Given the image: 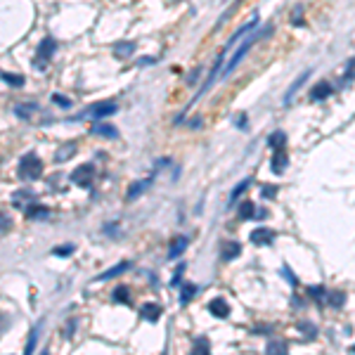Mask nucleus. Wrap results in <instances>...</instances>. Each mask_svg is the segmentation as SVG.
Listing matches in <instances>:
<instances>
[{
  "mask_svg": "<svg viewBox=\"0 0 355 355\" xmlns=\"http://www.w3.org/2000/svg\"><path fill=\"white\" fill-rule=\"evenodd\" d=\"M40 175H43V161L36 154L21 156V161H19V178L31 182V180H38Z\"/></svg>",
  "mask_w": 355,
  "mask_h": 355,
  "instance_id": "1",
  "label": "nucleus"
},
{
  "mask_svg": "<svg viewBox=\"0 0 355 355\" xmlns=\"http://www.w3.org/2000/svg\"><path fill=\"white\" fill-rule=\"evenodd\" d=\"M55 50H57V43H55V40H52L50 36L40 40V45H38V52H36V66L40 69V71H43V69H45V64L52 59Z\"/></svg>",
  "mask_w": 355,
  "mask_h": 355,
  "instance_id": "2",
  "label": "nucleus"
},
{
  "mask_svg": "<svg viewBox=\"0 0 355 355\" xmlns=\"http://www.w3.org/2000/svg\"><path fill=\"white\" fill-rule=\"evenodd\" d=\"M258 36H261V31H254V33H251V36L246 38V40H244V43H242V45L237 47L235 57H232V59H230V62H228V66H225V71H223V76H230V73L235 71V69H237V64L242 62V57H244L246 52H249V47L254 45V43H256V38H258Z\"/></svg>",
  "mask_w": 355,
  "mask_h": 355,
  "instance_id": "3",
  "label": "nucleus"
},
{
  "mask_svg": "<svg viewBox=\"0 0 355 355\" xmlns=\"http://www.w3.org/2000/svg\"><path fill=\"white\" fill-rule=\"evenodd\" d=\"M92 178H95L92 164H81L78 168H73V173H71V182H76L78 187H90Z\"/></svg>",
  "mask_w": 355,
  "mask_h": 355,
  "instance_id": "4",
  "label": "nucleus"
},
{
  "mask_svg": "<svg viewBox=\"0 0 355 355\" xmlns=\"http://www.w3.org/2000/svg\"><path fill=\"white\" fill-rule=\"evenodd\" d=\"M116 111V104L114 102H97L90 111H88V116L92 118H104V116H111Z\"/></svg>",
  "mask_w": 355,
  "mask_h": 355,
  "instance_id": "5",
  "label": "nucleus"
},
{
  "mask_svg": "<svg viewBox=\"0 0 355 355\" xmlns=\"http://www.w3.org/2000/svg\"><path fill=\"white\" fill-rule=\"evenodd\" d=\"M209 313L211 315H216V318H220V320H225L230 315V306L218 296V299H213L209 303Z\"/></svg>",
  "mask_w": 355,
  "mask_h": 355,
  "instance_id": "6",
  "label": "nucleus"
},
{
  "mask_svg": "<svg viewBox=\"0 0 355 355\" xmlns=\"http://www.w3.org/2000/svg\"><path fill=\"white\" fill-rule=\"evenodd\" d=\"M239 254H242V244H237V242H223V246H220V258L223 261H232Z\"/></svg>",
  "mask_w": 355,
  "mask_h": 355,
  "instance_id": "7",
  "label": "nucleus"
},
{
  "mask_svg": "<svg viewBox=\"0 0 355 355\" xmlns=\"http://www.w3.org/2000/svg\"><path fill=\"white\" fill-rule=\"evenodd\" d=\"M149 185H152V178H147V180H137V182H133L130 185V190L126 192V201H133V199H137L140 194L145 190H149Z\"/></svg>",
  "mask_w": 355,
  "mask_h": 355,
  "instance_id": "8",
  "label": "nucleus"
},
{
  "mask_svg": "<svg viewBox=\"0 0 355 355\" xmlns=\"http://www.w3.org/2000/svg\"><path fill=\"white\" fill-rule=\"evenodd\" d=\"M161 306L159 303H145L142 306V310H140V315H142V320H149V322H156V320L161 318Z\"/></svg>",
  "mask_w": 355,
  "mask_h": 355,
  "instance_id": "9",
  "label": "nucleus"
},
{
  "mask_svg": "<svg viewBox=\"0 0 355 355\" xmlns=\"http://www.w3.org/2000/svg\"><path fill=\"white\" fill-rule=\"evenodd\" d=\"M273 239H275V232L268 228H258L251 232V242H254V244H270Z\"/></svg>",
  "mask_w": 355,
  "mask_h": 355,
  "instance_id": "10",
  "label": "nucleus"
},
{
  "mask_svg": "<svg viewBox=\"0 0 355 355\" xmlns=\"http://www.w3.org/2000/svg\"><path fill=\"white\" fill-rule=\"evenodd\" d=\"M90 133L92 135H102V137H118V130L114 126H109V123H95V126H90Z\"/></svg>",
  "mask_w": 355,
  "mask_h": 355,
  "instance_id": "11",
  "label": "nucleus"
},
{
  "mask_svg": "<svg viewBox=\"0 0 355 355\" xmlns=\"http://www.w3.org/2000/svg\"><path fill=\"white\" fill-rule=\"evenodd\" d=\"M185 249H187V239H185V237H175L173 242H171V246H168V258H171V261L180 258V254Z\"/></svg>",
  "mask_w": 355,
  "mask_h": 355,
  "instance_id": "12",
  "label": "nucleus"
},
{
  "mask_svg": "<svg viewBox=\"0 0 355 355\" xmlns=\"http://www.w3.org/2000/svg\"><path fill=\"white\" fill-rule=\"evenodd\" d=\"M287 152H284V147L282 149H277V154L273 156V173H277V175H282L284 171H287Z\"/></svg>",
  "mask_w": 355,
  "mask_h": 355,
  "instance_id": "13",
  "label": "nucleus"
},
{
  "mask_svg": "<svg viewBox=\"0 0 355 355\" xmlns=\"http://www.w3.org/2000/svg\"><path fill=\"white\" fill-rule=\"evenodd\" d=\"M47 216H50V209H45V206H40V204H31V209H26V218L28 220H45Z\"/></svg>",
  "mask_w": 355,
  "mask_h": 355,
  "instance_id": "14",
  "label": "nucleus"
},
{
  "mask_svg": "<svg viewBox=\"0 0 355 355\" xmlns=\"http://www.w3.org/2000/svg\"><path fill=\"white\" fill-rule=\"evenodd\" d=\"M329 95H332V85L329 83H318L313 90H310V100H327Z\"/></svg>",
  "mask_w": 355,
  "mask_h": 355,
  "instance_id": "15",
  "label": "nucleus"
},
{
  "mask_svg": "<svg viewBox=\"0 0 355 355\" xmlns=\"http://www.w3.org/2000/svg\"><path fill=\"white\" fill-rule=\"evenodd\" d=\"M128 268H130V263L128 261H123V263H118V265H114L111 270H107V273H102V275H97L95 280L97 282H104V280H109V277H116V275H121V273H126Z\"/></svg>",
  "mask_w": 355,
  "mask_h": 355,
  "instance_id": "16",
  "label": "nucleus"
},
{
  "mask_svg": "<svg viewBox=\"0 0 355 355\" xmlns=\"http://www.w3.org/2000/svg\"><path fill=\"white\" fill-rule=\"evenodd\" d=\"M308 76H310V69H308V71H303V73H301V76H299V78H296V81L292 83V88H289V90H287V95H284V102H287V104L292 102L294 92H296V90H299V88H301V85H303V83L308 81Z\"/></svg>",
  "mask_w": 355,
  "mask_h": 355,
  "instance_id": "17",
  "label": "nucleus"
},
{
  "mask_svg": "<svg viewBox=\"0 0 355 355\" xmlns=\"http://www.w3.org/2000/svg\"><path fill=\"white\" fill-rule=\"evenodd\" d=\"M254 216H256L254 201H242V206H239V220H251Z\"/></svg>",
  "mask_w": 355,
  "mask_h": 355,
  "instance_id": "18",
  "label": "nucleus"
},
{
  "mask_svg": "<svg viewBox=\"0 0 355 355\" xmlns=\"http://www.w3.org/2000/svg\"><path fill=\"white\" fill-rule=\"evenodd\" d=\"M24 199H33V192H28V190L14 192V197H12V204H14L17 209H24V204H26Z\"/></svg>",
  "mask_w": 355,
  "mask_h": 355,
  "instance_id": "19",
  "label": "nucleus"
},
{
  "mask_svg": "<svg viewBox=\"0 0 355 355\" xmlns=\"http://www.w3.org/2000/svg\"><path fill=\"white\" fill-rule=\"evenodd\" d=\"M114 301L116 303H126V306H130V292H128V287H116L114 289Z\"/></svg>",
  "mask_w": 355,
  "mask_h": 355,
  "instance_id": "20",
  "label": "nucleus"
},
{
  "mask_svg": "<svg viewBox=\"0 0 355 355\" xmlns=\"http://www.w3.org/2000/svg\"><path fill=\"white\" fill-rule=\"evenodd\" d=\"M284 142H287V135H284L282 130H275L273 135H270V140H268V145L273 147V149H282Z\"/></svg>",
  "mask_w": 355,
  "mask_h": 355,
  "instance_id": "21",
  "label": "nucleus"
},
{
  "mask_svg": "<svg viewBox=\"0 0 355 355\" xmlns=\"http://www.w3.org/2000/svg\"><path fill=\"white\" fill-rule=\"evenodd\" d=\"M133 50H135V45H133V43H116V45H114V52H116V57H130V55H133Z\"/></svg>",
  "mask_w": 355,
  "mask_h": 355,
  "instance_id": "22",
  "label": "nucleus"
},
{
  "mask_svg": "<svg viewBox=\"0 0 355 355\" xmlns=\"http://www.w3.org/2000/svg\"><path fill=\"white\" fill-rule=\"evenodd\" d=\"M211 344L209 339H194V346H192V353H209Z\"/></svg>",
  "mask_w": 355,
  "mask_h": 355,
  "instance_id": "23",
  "label": "nucleus"
},
{
  "mask_svg": "<svg viewBox=\"0 0 355 355\" xmlns=\"http://www.w3.org/2000/svg\"><path fill=\"white\" fill-rule=\"evenodd\" d=\"M76 154V145L73 142H69V145H64L59 152H57V161H64V159H69V156Z\"/></svg>",
  "mask_w": 355,
  "mask_h": 355,
  "instance_id": "24",
  "label": "nucleus"
},
{
  "mask_svg": "<svg viewBox=\"0 0 355 355\" xmlns=\"http://www.w3.org/2000/svg\"><path fill=\"white\" fill-rule=\"evenodd\" d=\"M33 111H36V104H19L17 109H14V114H17V116H21V118H28Z\"/></svg>",
  "mask_w": 355,
  "mask_h": 355,
  "instance_id": "25",
  "label": "nucleus"
},
{
  "mask_svg": "<svg viewBox=\"0 0 355 355\" xmlns=\"http://www.w3.org/2000/svg\"><path fill=\"white\" fill-rule=\"evenodd\" d=\"M249 182H251V180L246 178V180H242V182H239V185L235 187V190H232V194H230V204H235V201H237V197H239V194H242V192H244L246 187H249Z\"/></svg>",
  "mask_w": 355,
  "mask_h": 355,
  "instance_id": "26",
  "label": "nucleus"
},
{
  "mask_svg": "<svg viewBox=\"0 0 355 355\" xmlns=\"http://www.w3.org/2000/svg\"><path fill=\"white\" fill-rule=\"evenodd\" d=\"M265 351H268V353H275V351H280V353H287V344H284V341H270Z\"/></svg>",
  "mask_w": 355,
  "mask_h": 355,
  "instance_id": "27",
  "label": "nucleus"
},
{
  "mask_svg": "<svg viewBox=\"0 0 355 355\" xmlns=\"http://www.w3.org/2000/svg\"><path fill=\"white\" fill-rule=\"evenodd\" d=\"M2 81H7L9 85H24V76H14V73H2Z\"/></svg>",
  "mask_w": 355,
  "mask_h": 355,
  "instance_id": "28",
  "label": "nucleus"
},
{
  "mask_svg": "<svg viewBox=\"0 0 355 355\" xmlns=\"http://www.w3.org/2000/svg\"><path fill=\"white\" fill-rule=\"evenodd\" d=\"M38 329H40V325H38L33 332H31V339H28L26 344V353H33V348H36V341H38Z\"/></svg>",
  "mask_w": 355,
  "mask_h": 355,
  "instance_id": "29",
  "label": "nucleus"
},
{
  "mask_svg": "<svg viewBox=\"0 0 355 355\" xmlns=\"http://www.w3.org/2000/svg\"><path fill=\"white\" fill-rule=\"evenodd\" d=\"M52 254H55V256H69V254H73V244L57 246V249H52Z\"/></svg>",
  "mask_w": 355,
  "mask_h": 355,
  "instance_id": "30",
  "label": "nucleus"
},
{
  "mask_svg": "<svg viewBox=\"0 0 355 355\" xmlns=\"http://www.w3.org/2000/svg\"><path fill=\"white\" fill-rule=\"evenodd\" d=\"M197 292V287H194V284H187V287H185V289H182V299H180V303H187V301L192 299V294Z\"/></svg>",
  "mask_w": 355,
  "mask_h": 355,
  "instance_id": "31",
  "label": "nucleus"
},
{
  "mask_svg": "<svg viewBox=\"0 0 355 355\" xmlns=\"http://www.w3.org/2000/svg\"><path fill=\"white\" fill-rule=\"evenodd\" d=\"M12 228V220H9L7 213H0V232H7Z\"/></svg>",
  "mask_w": 355,
  "mask_h": 355,
  "instance_id": "32",
  "label": "nucleus"
},
{
  "mask_svg": "<svg viewBox=\"0 0 355 355\" xmlns=\"http://www.w3.org/2000/svg\"><path fill=\"white\" fill-rule=\"evenodd\" d=\"M52 102H55V104H59V107H71V100H66V97H64V95H52Z\"/></svg>",
  "mask_w": 355,
  "mask_h": 355,
  "instance_id": "33",
  "label": "nucleus"
},
{
  "mask_svg": "<svg viewBox=\"0 0 355 355\" xmlns=\"http://www.w3.org/2000/svg\"><path fill=\"white\" fill-rule=\"evenodd\" d=\"M308 294H310V296H313L315 301H322V294H325V289H322V287H310Z\"/></svg>",
  "mask_w": 355,
  "mask_h": 355,
  "instance_id": "34",
  "label": "nucleus"
},
{
  "mask_svg": "<svg viewBox=\"0 0 355 355\" xmlns=\"http://www.w3.org/2000/svg\"><path fill=\"white\" fill-rule=\"evenodd\" d=\"M332 306H337V308H341L344 306V294H332Z\"/></svg>",
  "mask_w": 355,
  "mask_h": 355,
  "instance_id": "35",
  "label": "nucleus"
},
{
  "mask_svg": "<svg viewBox=\"0 0 355 355\" xmlns=\"http://www.w3.org/2000/svg\"><path fill=\"white\" fill-rule=\"evenodd\" d=\"M346 78H355V59H351V64H348V71H346Z\"/></svg>",
  "mask_w": 355,
  "mask_h": 355,
  "instance_id": "36",
  "label": "nucleus"
},
{
  "mask_svg": "<svg viewBox=\"0 0 355 355\" xmlns=\"http://www.w3.org/2000/svg\"><path fill=\"white\" fill-rule=\"evenodd\" d=\"M275 187H263V192H261V194H263V197H275Z\"/></svg>",
  "mask_w": 355,
  "mask_h": 355,
  "instance_id": "37",
  "label": "nucleus"
}]
</instances>
